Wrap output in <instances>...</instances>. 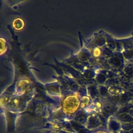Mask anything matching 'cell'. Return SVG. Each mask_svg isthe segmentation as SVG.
Wrapping results in <instances>:
<instances>
[{
	"label": "cell",
	"mask_w": 133,
	"mask_h": 133,
	"mask_svg": "<svg viewBox=\"0 0 133 133\" xmlns=\"http://www.w3.org/2000/svg\"><path fill=\"white\" fill-rule=\"evenodd\" d=\"M96 133H106V132H104V131H98V132H97Z\"/></svg>",
	"instance_id": "cell-3"
},
{
	"label": "cell",
	"mask_w": 133,
	"mask_h": 133,
	"mask_svg": "<svg viewBox=\"0 0 133 133\" xmlns=\"http://www.w3.org/2000/svg\"><path fill=\"white\" fill-rule=\"evenodd\" d=\"M79 101L76 96H69L65 98L63 101L64 111L68 113H73L78 109Z\"/></svg>",
	"instance_id": "cell-1"
},
{
	"label": "cell",
	"mask_w": 133,
	"mask_h": 133,
	"mask_svg": "<svg viewBox=\"0 0 133 133\" xmlns=\"http://www.w3.org/2000/svg\"><path fill=\"white\" fill-rule=\"evenodd\" d=\"M24 22L23 20L20 18L15 19L12 22V26L16 30H20L24 27Z\"/></svg>",
	"instance_id": "cell-2"
}]
</instances>
